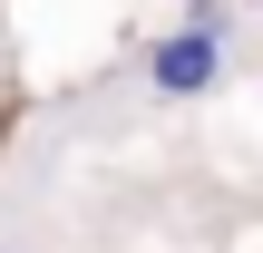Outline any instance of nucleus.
<instances>
[{
	"mask_svg": "<svg viewBox=\"0 0 263 253\" xmlns=\"http://www.w3.org/2000/svg\"><path fill=\"white\" fill-rule=\"evenodd\" d=\"M224 39H234V29L185 20L176 39H156V49H146V88H156V98H205V88L224 78Z\"/></svg>",
	"mask_w": 263,
	"mask_h": 253,
	"instance_id": "f257e3e1",
	"label": "nucleus"
},
{
	"mask_svg": "<svg viewBox=\"0 0 263 253\" xmlns=\"http://www.w3.org/2000/svg\"><path fill=\"white\" fill-rule=\"evenodd\" d=\"M0 253H10V244H0Z\"/></svg>",
	"mask_w": 263,
	"mask_h": 253,
	"instance_id": "f03ea898",
	"label": "nucleus"
}]
</instances>
